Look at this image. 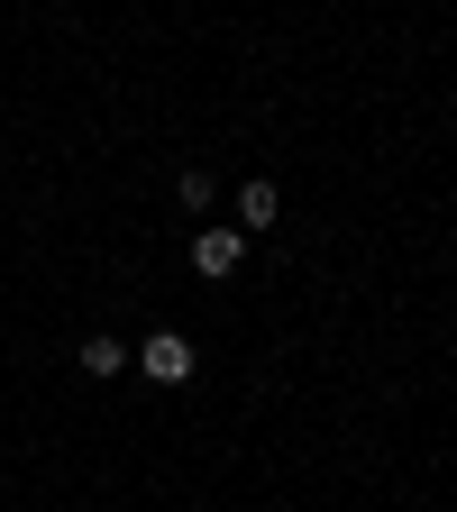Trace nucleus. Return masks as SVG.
Returning <instances> with one entry per match:
<instances>
[{
    "instance_id": "obj_1",
    "label": "nucleus",
    "mask_w": 457,
    "mask_h": 512,
    "mask_svg": "<svg viewBox=\"0 0 457 512\" xmlns=\"http://www.w3.org/2000/svg\"><path fill=\"white\" fill-rule=\"evenodd\" d=\"M192 266H202L211 284H229L247 266V229H202V238H192Z\"/></svg>"
},
{
    "instance_id": "obj_2",
    "label": "nucleus",
    "mask_w": 457,
    "mask_h": 512,
    "mask_svg": "<svg viewBox=\"0 0 457 512\" xmlns=\"http://www.w3.org/2000/svg\"><path fill=\"white\" fill-rule=\"evenodd\" d=\"M138 366H147V384H192V339L156 330V339L138 348Z\"/></svg>"
},
{
    "instance_id": "obj_3",
    "label": "nucleus",
    "mask_w": 457,
    "mask_h": 512,
    "mask_svg": "<svg viewBox=\"0 0 457 512\" xmlns=\"http://www.w3.org/2000/svg\"><path fill=\"white\" fill-rule=\"evenodd\" d=\"M74 366H83V375H92V384H110V375H128V348H119V339H110V330H92V339H83V348H74Z\"/></svg>"
},
{
    "instance_id": "obj_4",
    "label": "nucleus",
    "mask_w": 457,
    "mask_h": 512,
    "mask_svg": "<svg viewBox=\"0 0 457 512\" xmlns=\"http://www.w3.org/2000/svg\"><path fill=\"white\" fill-rule=\"evenodd\" d=\"M275 211H284L275 183H238V229H275Z\"/></svg>"
}]
</instances>
